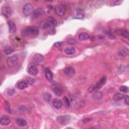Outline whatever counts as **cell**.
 I'll return each instance as SVG.
<instances>
[{
	"label": "cell",
	"instance_id": "cell-1",
	"mask_svg": "<svg viewBox=\"0 0 129 129\" xmlns=\"http://www.w3.org/2000/svg\"><path fill=\"white\" fill-rule=\"evenodd\" d=\"M39 30L37 27L35 26H31L25 28L22 31V34L24 36L27 35H37L38 34Z\"/></svg>",
	"mask_w": 129,
	"mask_h": 129
},
{
	"label": "cell",
	"instance_id": "cell-2",
	"mask_svg": "<svg viewBox=\"0 0 129 129\" xmlns=\"http://www.w3.org/2000/svg\"><path fill=\"white\" fill-rule=\"evenodd\" d=\"M19 59V55L17 54H15L13 55L10 56L7 59V65L10 68H13L17 64Z\"/></svg>",
	"mask_w": 129,
	"mask_h": 129
},
{
	"label": "cell",
	"instance_id": "cell-3",
	"mask_svg": "<svg viewBox=\"0 0 129 129\" xmlns=\"http://www.w3.org/2000/svg\"><path fill=\"white\" fill-rule=\"evenodd\" d=\"M85 12L82 9L77 8L74 11L73 14V18L76 19H82L84 17Z\"/></svg>",
	"mask_w": 129,
	"mask_h": 129
},
{
	"label": "cell",
	"instance_id": "cell-4",
	"mask_svg": "<svg viewBox=\"0 0 129 129\" xmlns=\"http://www.w3.org/2000/svg\"><path fill=\"white\" fill-rule=\"evenodd\" d=\"M33 6L30 3H27L25 5L23 9V12L25 16H28L33 11Z\"/></svg>",
	"mask_w": 129,
	"mask_h": 129
},
{
	"label": "cell",
	"instance_id": "cell-5",
	"mask_svg": "<svg viewBox=\"0 0 129 129\" xmlns=\"http://www.w3.org/2000/svg\"><path fill=\"white\" fill-rule=\"evenodd\" d=\"M56 121L60 124L65 125L70 123V118L68 116H61L57 117Z\"/></svg>",
	"mask_w": 129,
	"mask_h": 129
},
{
	"label": "cell",
	"instance_id": "cell-6",
	"mask_svg": "<svg viewBox=\"0 0 129 129\" xmlns=\"http://www.w3.org/2000/svg\"><path fill=\"white\" fill-rule=\"evenodd\" d=\"M55 13L60 16H63L65 14V8L60 5H58L55 7Z\"/></svg>",
	"mask_w": 129,
	"mask_h": 129
},
{
	"label": "cell",
	"instance_id": "cell-7",
	"mask_svg": "<svg viewBox=\"0 0 129 129\" xmlns=\"http://www.w3.org/2000/svg\"><path fill=\"white\" fill-rule=\"evenodd\" d=\"M2 14L5 17L9 18L11 16V15L12 14V10L9 7H4L2 9Z\"/></svg>",
	"mask_w": 129,
	"mask_h": 129
},
{
	"label": "cell",
	"instance_id": "cell-8",
	"mask_svg": "<svg viewBox=\"0 0 129 129\" xmlns=\"http://www.w3.org/2000/svg\"><path fill=\"white\" fill-rule=\"evenodd\" d=\"M44 11V10L42 8H39L34 12L33 15H32V19H36L40 17L43 14Z\"/></svg>",
	"mask_w": 129,
	"mask_h": 129
},
{
	"label": "cell",
	"instance_id": "cell-9",
	"mask_svg": "<svg viewBox=\"0 0 129 129\" xmlns=\"http://www.w3.org/2000/svg\"><path fill=\"white\" fill-rule=\"evenodd\" d=\"M106 82V77L105 76H103L100 79L99 82L96 83L94 86L95 87V89H99L104 86Z\"/></svg>",
	"mask_w": 129,
	"mask_h": 129
},
{
	"label": "cell",
	"instance_id": "cell-10",
	"mask_svg": "<svg viewBox=\"0 0 129 129\" xmlns=\"http://www.w3.org/2000/svg\"><path fill=\"white\" fill-rule=\"evenodd\" d=\"M0 123L2 126H7L11 123V120L8 116H3L1 117Z\"/></svg>",
	"mask_w": 129,
	"mask_h": 129
},
{
	"label": "cell",
	"instance_id": "cell-11",
	"mask_svg": "<svg viewBox=\"0 0 129 129\" xmlns=\"http://www.w3.org/2000/svg\"><path fill=\"white\" fill-rule=\"evenodd\" d=\"M52 104L56 109H59L62 106L63 102L61 100L58 98H55L52 101Z\"/></svg>",
	"mask_w": 129,
	"mask_h": 129
},
{
	"label": "cell",
	"instance_id": "cell-12",
	"mask_svg": "<svg viewBox=\"0 0 129 129\" xmlns=\"http://www.w3.org/2000/svg\"><path fill=\"white\" fill-rule=\"evenodd\" d=\"M117 33L121 37H123L125 38H128L129 37V33L126 30L123 29H118L116 31Z\"/></svg>",
	"mask_w": 129,
	"mask_h": 129
},
{
	"label": "cell",
	"instance_id": "cell-13",
	"mask_svg": "<svg viewBox=\"0 0 129 129\" xmlns=\"http://www.w3.org/2000/svg\"><path fill=\"white\" fill-rule=\"evenodd\" d=\"M28 73L30 75H32V76H35L36 75H37L38 71L37 67H36L35 66H32L28 68Z\"/></svg>",
	"mask_w": 129,
	"mask_h": 129
},
{
	"label": "cell",
	"instance_id": "cell-14",
	"mask_svg": "<svg viewBox=\"0 0 129 129\" xmlns=\"http://www.w3.org/2000/svg\"><path fill=\"white\" fill-rule=\"evenodd\" d=\"M64 73L67 76H71L74 74L75 71H74V69L72 68V67H68V68H66L65 69Z\"/></svg>",
	"mask_w": 129,
	"mask_h": 129
},
{
	"label": "cell",
	"instance_id": "cell-15",
	"mask_svg": "<svg viewBox=\"0 0 129 129\" xmlns=\"http://www.w3.org/2000/svg\"><path fill=\"white\" fill-rule=\"evenodd\" d=\"M44 74L46 78L49 80H51L53 79V74L52 72L49 69V68H45L44 70Z\"/></svg>",
	"mask_w": 129,
	"mask_h": 129
},
{
	"label": "cell",
	"instance_id": "cell-16",
	"mask_svg": "<svg viewBox=\"0 0 129 129\" xmlns=\"http://www.w3.org/2000/svg\"><path fill=\"white\" fill-rule=\"evenodd\" d=\"M102 96L103 94L101 92L99 91H96L93 94L92 97L95 100H99L102 98Z\"/></svg>",
	"mask_w": 129,
	"mask_h": 129
},
{
	"label": "cell",
	"instance_id": "cell-17",
	"mask_svg": "<svg viewBox=\"0 0 129 129\" xmlns=\"http://www.w3.org/2000/svg\"><path fill=\"white\" fill-rule=\"evenodd\" d=\"M8 25L9 27L10 32L11 33H14L16 31V27L14 22L10 21L8 22Z\"/></svg>",
	"mask_w": 129,
	"mask_h": 129
},
{
	"label": "cell",
	"instance_id": "cell-18",
	"mask_svg": "<svg viewBox=\"0 0 129 129\" xmlns=\"http://www.w3.org/2000/svg\"><path fill=\"white\" fill-rule=\"evenodd\" d=\"M17 86L18 87V88L20 89H25L27 87L28 84L25 81H21L17 83Z\"/></svg>",
	"mask_w": 129,
	"mask_h": 129
},
{
	"label": "cell",
	"instance_id": "cell-19",
	"mask_svg": "<svg viewBox=\"0 0 129 129\" xmlns=\"http://www.w3.org/2000/svg\"><path fill=\"white\" fill-rule=\"evenodd\" d=\"M44 57L41 54H37L34 56V60L37 63H41L43 61Z\"/></svg>",
	"mask_w": 129,
	"mask_h": 129
},
{
	"label": "cell",
	"instance_id": "cell-20",
	"mask_svg": "<svg viewBox=\"0 0 129 129\" xmlns=\"http://www.w3.org/2000/svg\"><path fill=\"white\" fill-rule=\"evenodd\" d=\"M89 38V35L87 33L85 32H82L80 33L78 35V38L81 41L86 40Z\"/></svg>",
	"mask_w": 129,
	"mask_h": 129
},
{
	"label": "cell",
	"instance_id": "cell-21",
	"mask_svg": "<svg viewBox=\"0 0 129 129\" xmlns=\"http://www.w3.org/2000/svg\"><path fill=\"white\" fill-rule=\"evenodd\" d=\"M17 123L19 126L21 127H25L27 125V122L25 120L22 118H18L17 121Z\"/></svg>",
	"mask_w": 129,
	"mask_h": 129
},
{
	"label": "cell",
	"instance_id": "cell-22",
	"mask_svg": "<svg viewBox=\"0 0 129 129\" xmlns=\"http://www.w3.org/2000/svg\"><path fill=\"white\" fill-rule=\"evenodd\" d=\"M64 53L67 55H72L75 53V49L74 48H67L64 50Z\"/></svg>",
	"mask_w": 129,
	"mask_h": 129
},
{
	"label": "cell",
	"instance_id": "cell-23",
	"mask_svg": "<svg viewBox=\"0 0 129 129\" xmlns=\"http://www.w3.org/2000/svg\"><path fill=\"white\" fill-rule=\"evenodd\" d=\"M124 97H125L124 95L122 93H117L113 96V99L115 101H118L122 100L123 98H124Z\"/></svg>",
	"mask_w": 129,
	"mask_h": 129
},
{
	"label": "cell",
	"instance_id": "cell-24",
	"mask_svg": "<svg viewBox=\"0 0 129 129\" xmlns=\"http://www.w3.org/2000/svg\"><path fill=\"white\" fill-rule=\"evenodd\" d=\"M13 51L12 49L11 48V46H6L4 49V52L6 55H9L11 54H12Z\"/></svg>",
	"mask_w": 129,
	"mask_h": 129
},
{
	"label": "cell",
	"instance_id": "cell-25",
	"mask_svg": "<svg viewBox=\"0 0 129 129\" xmlns=\"http://www.w3.org/2000/svg\"><path fill=\"white\" fill-rule=\"evenodd\" d=\"M47 20H48V22L49 23L54 26H55L57 25V22H56V20L54 17H51V16L49 17L48 18Z\"/></svg>",
	"mask_w": 129,
	"mask_h": 129
},
{
	"label": "cell",
	"instance_id": "cell-26",
	"mask_svg": "<svg viewBox=\"0 0 129 129\" xmlns=\"http://www.w3.org/2000/svg\"><path fill=\"white\" fill-rule=\"evenodd\" d=\"M54 92H55V93L58 96H61L63 93L62 90L58 87H55L54 89Z\"/></svg>",
	"mask_w": 129,
	"mask_h": 129
},
{
	"label": "cell",
	"instance_id": "cell-27",
	"mask_svg": "<svg viewBox=\"0 0 129 129\" xmlns=\"http://www.w3.org/2000/svg\"><path fill=\"white\" fill-rule=\"evenodd\" d=\"M128 53H129L128 49L125 48L123 49L122 51H120V52L118 53V55L122 56H126L128 54Z\"/></svg>",
	"mask_w": 129,
	"mask_h": 129
},
{
	"label": "cell",
	"instance_id": "cell-28",
	"mask_svg": "<svg viewBox=\"0 0 129 129\" xmlns=\"http://www.w3.org/2000/svg\"><path fill=\"white\" fill-rule=\"evenodd\" d=\"M44 99L46 101H49L51 98V95L49 93H44L43 95Z\"/></svg>",
	"mask_w": 129,
	"mask_h": 129
},
{
	"label": "cell",
	"instance_id": "cell-29",
	"mask_svg": "<svg viewBox=\"0 0 129 129\" xmlns=\"http://www.w3.org/2000/svg\"><path fill=\"white\" fill-rule=\"evenodd\" d=\"M64 105L66 107H69L70 106V102L68 99V98H67L66 96H65L64 97Z\"/></svg>",
	"mask_w": 129,
	"mask_h": 129
},
{
	"label": "cell",
	"instance_id": "cell-30",
	"mask_svg": "<svg viewBox=\"0 0 129 129\" xmlns=\"http://www.w3.org/2000/svg\"><path fill=\"white\" fill-rule=\"evenodd\" d=\"M120 90L121 92L123 93H127L128 92V88L125 86H122L120 88Z\"/></svg>",
	"mask_w": 129,
	"mask_h": 129
},
{
	"label": "cell",
	"instance_id": "cell-31",
	"mask_svg": "<svg viewBox=\"0 0 129 129\" xmlns=\"http://www.w3.org/2000/svg\"><path fill=\"white\" fill-rule=\"evenodd\" d=\"M5 110H6V111L9 112L10 113H11V110H10V104L8 102H6V103H5Z\"/></svg>",
	"mask_w": 129,
	"mask_h": 129
},
{
	"label": "cell",
	"instance_id": "cell-32",
	"mask_svg": "<svg viewBox=\"0 0 129 129\" xmlns=\"http://www.w3.org/2000/svg\"><path fill=\"white\" fill-rule=\"evenodd\" d=\"M122 2V1H117V0H115V1H111L109 2V3H110L111 4H112V6H115V5H119Z\"/></svg>",
	"mask_w": 129,
	"mask_h": 129
},
{
	"label": "cell",
	"instance_id": "cell-33",
	"mask_svg": "<svg viewBox=\"0 0 129 129\" xmlns=\"http://www.w3.org/2000/svg\"><path fill=\"white\" fill-rule=\"evenodd\" d=\"M26 82L29 84H32L34 82V80L32 78H27L26 79Z\"/></svg>",
	"mask_w": 129,
	"mask_h": 129
},
{
	"label": "cell",
	"instance_id": "cell-34",
	"mask_svg": "<svg viewBox=\"0 0 129 129\" xmlns=\"http://www.w3.org/2000/svg\"><path fill=\"white\" fill-rule=\"evenodd\" d=\"M95 90V86L94 85H91V86H90L88 88V91L90 93L92 92L93 91H94Z\"/></svg>",
	"mask_w": 129,
	"mask_h": 129
},
{
	"label": "cell",
	"instance_id": "cell-35",
	"mask_svg": "<svg viewBox=\"0 0 129 129\" xmlns=\"http://www.w3.org/2000/svg\"><path fill=\"white\" fill-rule=\"evenodd\" d=\"M106 34L108 35V37H109L110 38H111V39H114L115 38V35H113V34H112V33L110 31H107L106 32Z\"/></svg>",
	"mask_w": 129,
	"mask_h": 129
},
{
	"label": "cell",
	"instance_id": "cell-36",
	"mask_svg": "<svg viewBox=\"0 0 129 129\" xmlns=\"http://www.w3.org/2000/svg\"><path fill=\"white\" fill-rule=\"evenodd\" d=\"M125 104L129 105V96L128 95H126L125 96Z\"/></svg>",
	"mask_w": 129,
	"mask_h": 129
},
{
	"label": "cell",
	"instance_id": "cell-37",
	"mask_svg": "<svg viewBox=\"0 0 129 129\" xmlns=\"http://www.w3.org/2000/svg\"><path fill=\"white\" fill-rule=\"evenodd\" d=\"M61 44H62V43H61V42H58V43H56L54 44V46H55L56 48H59L60 47H61Z\"/></svg>",
	"mask_w": 129,
	"mask_h": 129
},
{
	"label": "cell",
	"instance_id": "cell-38",
	"mask_svg": "<svg viewBox=\"0 0 129 129\" xmlns=\"http://www.w3.org/2000/svg\"><path fill=\"white\" fill-rule=\"evenodd\" d=\"M68 42L71 44H74L76 43V41L74 39H70L69 40H68Z\"/></svg>",
	"mask_w": 129,
	"mask_h": 129
}]
</instances>
